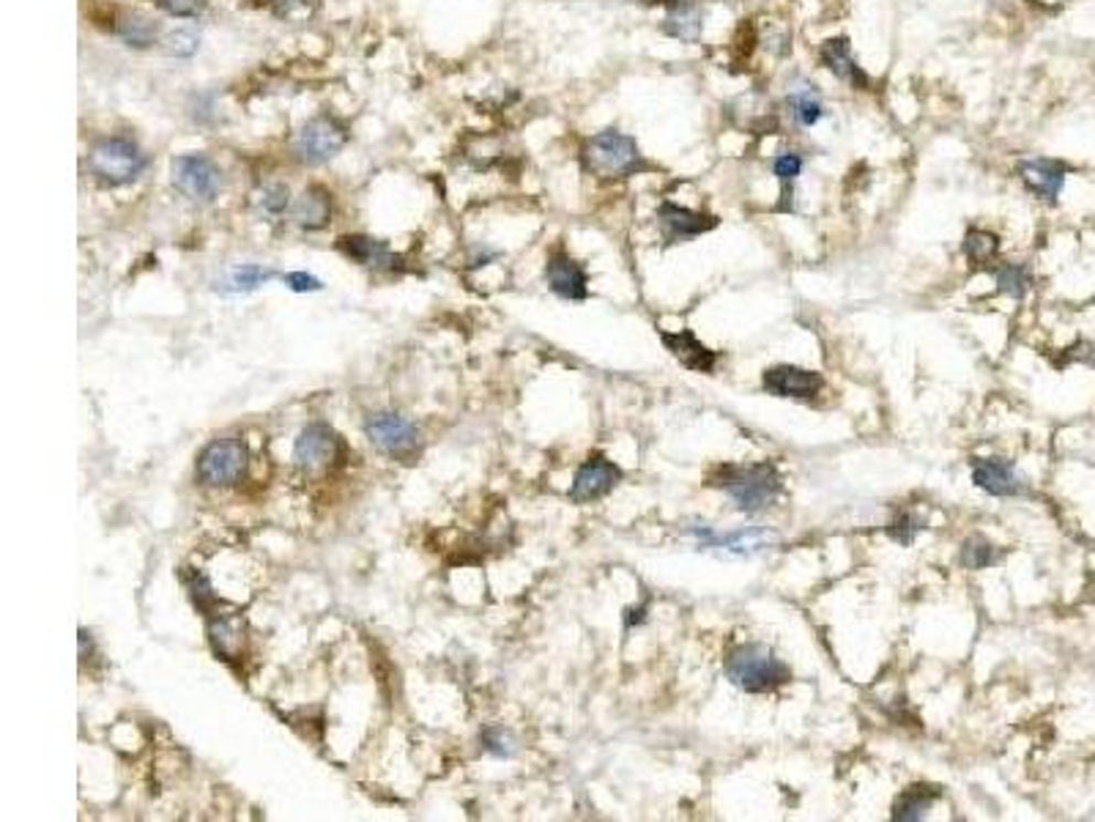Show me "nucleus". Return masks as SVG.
Here are the masks:
<instances>
[{"label":"nucleus","instance_id":"1","mask_svg":"<svg viewBox=\"0 0 1095 822\" xmlns=\"http://www.w3.org/2000/svg\"><path fill=\"white\" fill-rule=\"evenodd\" d=\"M709 485L720 489L734 499L737 508L745 515H756L767 510L781 497L783 480L773 463H745V467H718L709 474Z\"/></svg>","mask_w":1095,"mask_h":822},{"label":"nucleus","instance_id":"2","mask_svg":"<svg viewBox=\"0 0 1095 822\" xmlns=\"http://www.w3.org/2000/svg\"><path fill=\"white\" fill-rule=\"evenodd\" d=\"M723 672L745 694H770L792 680V669L764 644H734L726 650Z\"/></svg>","mask_w":1095,"mask_h":822},{"label":"nucleus","instance_id":"3","mask_svg":"<svg viewBox=\"0 0 1095 822\" xmlns=\"http://www.w3.org/2000/svg\"><path fill=\"white\" fill-rule=\"evenodd\" d=\"M583 168L600 179H625L644 164L635 138L620 132V129H605L589 138L581 149Z\"/></svg>","mask_w":1095,"mask_h":822},{"label":"nucleus","instance_id":"4","mask_svg":"<svg viewBox=\"0 0 1095 822\" xmlns=\"http://www.w3.org/2000/svg\"><path fill=\"white\" fill-rule=\"evenodd\" d=\"M88 168L105 184H129L146 168V154L127 138H105L90 149Z\"/></svg>","mask_w":1095,"mask_h":822},{"label":"nucleus","instance_id":"5","mask_svg":"<svg viewBox=\"0 0 1095 822\" xmlns=\"http://www.w3.org/2000/svg\"><path fill=\"white\" fill-rule=\"evenodd\" d=\"M365 434L378 452L395 458V461H411L422 447V436H419L417 425L391 412L373 414L365 425Z\"/></svg>","mask_w":1095,"mask_h":822},{"label":"nucleus","instance_id":"6","mask_svg":"<svg viewBox=\"0 0 1095 822\" xmlns=\"http://www.w3.org/2000/svg\"><path fill=\"white\" fill-rule=\"evenodd\" d=\"M249 461L247 445L238 439H219L212 441L206 450L197 458V478L208 489H225L234 485L244 474Z\"/></svg>","mask_w":1095,"mask_h":822},{"label":"nucleus","instance_id":"7","mask_svg":"<svg viewBox=\"0 0 1095 822\" xmlns=\"http://www.w3.org/2000/svg\"><path fill=\"white\" fill-rule=\"evenodd\" d=\"M345 143H348V132H345L343 124L329 116H318L299 129L297 140H293V151L302 162L323 164L334 160L345 149Z\"/></svg>","mask_w":1095,"mask_h":822},{"label":"nucleus","instance_id":"8","mask_svg":"<svg viewBox=\"0 0 1095 822\" xmlns=\"http://www.w3.org/2000/svg\"><path fill=\"white\" fill-rule=\"evenodd\" d=\"M173 184L197 203H212L223 190V173L208 157L181 154L173 160Z\"/></svg>","mask_w":1095,"mask_h":822},{"label":"nucleus","instance_id":"9","mask_svg":"<svg viewBox=\"0 0 1095 822\" xmlns=\"http://www.w3.org/2000/svg\"><path fill=\"white\" fill-rule=\"evenodd\" d=\"M657 223H661L663 245H683V242H694L696 236L712 231L718 225V217L663 201L657 206Z\"/></svg>","mask_w":1095,"mask_h":822},{"label":"nucleus","instance_id":"10","mask_svg":"<svg viewBox=\"0 0 1095 822\" xmlns=\"http://www.w3.org/2000/svg\"><path fill=\"white\" fill-rule=\"evenodd\" d=\"M764 393L775 395V398H797V401H814L825 387V378L816 371H805L797 365H775L764 371L762 378Z\"/></svg>","mask_w":1095,"mask_h":822},{"label":"nucleus","instance_id":"11","mask_svg":"<svg viewBox=\"0 0 1095 822\" xmlns=\"http://www.w3.org/2000/svg\"><path fill=\"white\" fill-rule=\"evenodd\" d=\"M334 458H337V436L329 425L313 423L299 434L297 447H293V461L304 474L323 472Z\"/></svg>","mask_w":1095,"mask_h":822},{"label":"nucleus","instance_id":"12","mask_svg":"<svg viewBox=\"0 0 1095 822\" xmlns=\"http://www.w3.org/2000/svg\"><path fill=\"white\" fill-rule=\"evenodd\" d=\"M622 480V469L616 463H611L609 458L603 456H592L589 461H583L578 467L576 480H572L570 499L572 502L583 504V502H594V499H603L605 493H611L620 485Z\"/></svg>","mask_w":1095,"mask_h":822},{"label":"nucleus","instance_id":"13","mask_svg":"<svg viewBox=\"0 0 1095 822\" xmlns=\"http://www.w3.org/2000/svg\"><path fill=\"white\" fill-rule=\"evenodd\" d=\"M1069 164L1063 160H1049V157H1032V160L1019 162V179L1024 181L1027 190L1038 195L1046 203H1058L1060 192H1063L1065 179H1069Z\"/></svg>","mask_w":1095,"mask_h":822},{"label":"nucleus","instance_id":"14","mask_svg":"<svg viewBox=\"0 0 1095 822\" xmlns=\"http://www.w3.org/2000/svg\"><path fill=\"white\" fill-rule=\"evenodd\" d=\"M783 107H786V116L792 118L794 127H816V124L825 118V102H822L819 88L808 81L805 75H794L786 85V99H783Z\"/></svg>","mask_w":1095,"mask_h":822},{"label":"nucleus","instance_id":"15","mask_svg":"<svg viewBox=\"0 0 1095 822\" xmlns=\"http://www.w3.org/2000/svg\"><path fill=\"white\" fill-rule=\"evenodd\" d=\"M661 31L683 44H696L705 31V6L699 0H666Z\"/></svg>","mask_w":1095,"mask_h":822},{"label":"nucleus","instance_id":"16","mask_svg":"<svg viewBox=\"0 0 1095 822\" xmlns=\"http://www.w3.org/2000/svg\"><path fill=\"white\" fill-rule=\"evenodd\" d=\"M973 483L991 497H1021L1027 491L1024 480L1006 458H978L973 463Z\"/></svg>","mask_w":1095,"mask_h":822},{"label":"nucleus","instance_id":"17","mask_svg":"<svg viewBox=\"0 0 1095 822\" xmlns=\"http://www.w3.org/2000/svg\"><path fill=\"white\" fill-rule=\"evenodd\" d=\"M546 280L548 288L561 299H572V302H581V299L589 297V275L578 260H572L570 255L556 253L548 258L546 266Z\"/></svg>","mask_w":1095,"mask_h":822},{"label":"nucleus","instance_id":"18","mask_svg":"<svg viewBox=\"0 0 1095 822\" xmlns=\"http://www.w3.org/2000/svg\"><path fill=\"white\" fill-rule=\"evenodd\" d=\"M819 61L822 66L841 83L852 85V88H868V75L860 70L858 61H855L847 36H833L827 39V42H822Z\"/></svg>","mask_w":1095,"mask_h":822},{"label":"nucleus","instance_id":"19","mask_svg":"<svg viewBox=\"0 0 1095 822\" xmlns=\"http://www.w3.org/2000/svg\"><path fill=\"white\" fill-rule=\"evenodd\" d=\"M661 340L688 371L712 373L718 365V351L707 349L690 329H683V332H663L661 329Z\"/></svg>","mask_w":1095,"mask_h":822},{"label":"nucleus","instance_id":"20","mask_svg":"<svg viewBox=\"0 0 1095 822\" xmlns=\"http://www.w3.org/2000/svg\"><path fill=\"white\" fill-rule=\"evenodd\" d=\"M942 796L940 787L932 784H912L910 790L901 792L893 803V822H917L928 814V809L937 803V798Z\"/></svg>","mask_w":1095,"mask_h":822},{"label":"nucleus","instance_id":"21","mask_svg":"<svg viewBox=\"0 0 1095 822\" xmlns=\"http://www.w3.org/2000/svg\"><path fill=\"white\" fill-rule=\"evenodd\" d=\"M329 212H332L329 192H323L321 186H310L293 206V220H297L299 228L318 231L329 223Z\"/></svg>","mask_w":1095,"mask_h":822},{"label":"nucleus","instance_id":"22","mask_svg":"<svg viewBox=\"0 0 1095 822\" xmlns=\"http://www.w3.org/2000/svg\"><path fill=\"white\" fill-rule=\"evenodd\" d=\"M340 247H343V253L348 255V258H354L356 264H362V266H391L395 264V258H391L387 245H384V242L371 239V236H343V239H340Z\"/></svg>","mask_w":1095,"mask_h":822},{"label":"nucleus","instance_id":"23","mask_svg":"<svg viewBox=\"0 0 1095 822\" xmlns=\"http://www.w3.org/2000/svg\"><path fill=\"white\" fill-rule=\"evenodd\" d=\"M958 563H962L967 570H986L991 568V565L1002 563V548H997L995 543L986 541V537L973 535L962 543Z\"/></svg>","mask_w":1095,"mask_h":822},{"label":"nucleus","instance_id":"24","mask_svg":"<svg viewBox=\"0 0 1095 822\" xmlns=\"http://www.w3.org/2000/svg\"><path fill=\"white\" fill-rule=\"evenodd\" d=\"M803 154L799 151H783L773 160V173L775 179L781 181V212H792V198H794V181L803 173Z\"/></svg>","mask_w":1095,"mask_h":822},{"label":"nucleus","instance_id":"25","mask_svg":"<svg viewBox=\"0 0 1095 822\" xmlns=\"http://www.w3.org/2000/svg\"><path fill=\"white\" fill-rule=\"evenodd\" d=\"M997 253H1000V239H997V234H991V231H984V228H969L967 231V236H964V255H967V260L973 266H989L991 269V260L997 258Z\"/></svg>","mask_w":1095,"mask_h":822},{"label":"nucleus","instance_id":"26","mask_svg":"<svg viewBox=\"0 0 1095 822\" xmlns=\"http://www.w3.org/2000/svg\"><path fill=\"white\" fill-rule=\"evenodd\" d=\"M118 36L129 44V47H149V44L157 42L159 28L149 17L143 14H127L121 22H118Z\"/></svg>","mask_w":1095,"mask_h":822},{"label":"nucleus","instance_id":"27","mask_svg":"<svg viewBox=\"0 0 1095 822\" xmlns=\"http://www.w3.org/2000/svg\"><path fill=\"white\" fill-rule=\"evenodd\" d=\"M995 280H997V291L1006 293V297L1013 299H1024V293L1030 291V271L1021 264H1000L995 266Z\"/></svg>","mask_w":1095,"mask_h":822},{"label":"nucleus","instance_id":"28","mask_svg":"<svg viewBox=\"0 0 1095 822\" xmlns=\"http://www.w3.org/2000/svg\"><path fill=\"white\" fill-rule=\"evenodd\" d=\"M923 530H926V519H923L921 513H915V510H899L884 532H888L890 541H895L899 546H912L915 537L921 535Z\"/></svg>","mask_w":1095,"mask_h":822},{"label":"nucleus","instance_id":"29","mask_svg":"<svg viewBox=\"0 0 1095 822\" xmlns=\"http://www.w3.org/2000/svg\"><path fill=\"white\" fill-rule=\"evenodd\" d=\"M208 637H212L214 650H217V653L225 655V658H230L238 648H241L238 622L230 620V617H219V620H214L212 626H208Z\"/></svg>","mask_w":1095,"mask_h":822},{"label":"nucleus","instance_id":"30","mask_svg":"<svg viewBox=\"0 0 1095 822\" xmlns=\"http://www.w3.org/2000/svg\"><path fill=\"white\" fill-rule=\"evenodd\" d=\"M271 277H275V271L271 269H260V266L247 264V266H238V269L230 271L228 286H230V291H255L258 286L269 282Z\"/></svg>","mask_w":1095,"mask_h":822},{"label":"nucleus","instance_id":"31","mask_svg":"<svg viewBox=\"0 0 1095 822\" xmlns=\"http://www.w3.org/2000/svg\"><path fill=\"white\" fill-rule=\"evenodd\" d=\"M482 746H485V751H491L493 757H513L515 754L513 735L504 733L502 727L485 729V733H482Z\"/></svg>","mask_w":1095,"mask_h":822},{"label":"nucleus","instance_id":"32","mask_svg":"<svg viewBox=\"0 0 1095 822\" xmlns=\"http://www.w3.org/2000/svg\"><path fill=\"white\" fill-rule=\"evenodd\" d=\"M1058 365H1087L1095 371V343L1093 340H1080V343L1063 351V360Z\"/></svg>","mask_w":1095,"mask_h":822},{"label":"nucleus","instance_id":"33","mask_svg":"<svg viewBox=\"0 0 1095 822\" xmlns=\"http://www.w3.org/2000/svg\"><path fill=\"white\" fill-rule=\"evenodd\" d=\"M164 50L175 58H190L197 50V36L192 31H175L164 39Z\"/></svg>","mask_w":1095,"mask_h":822},{"label":"nucleus","instance_id":"34","mask_svg":"<svg viewBox=\"0 0 1095 822\" xmlns=\"http://www.w3.org/2000/svg\"><path fill=\"white\" fill-rule=\"evenodd\" d=\"M154 3L170 17H197L206 9V0H154Z\"/></svg>","mask_w":1095,"mask_h":822},{"label":"nucleus","instance_id":"35","mask_svg":"<svg viewBox=\"0 0 1095 822\" xmlns=\"http://www.w3.org/2000/svg\"><path fill=\"white\" fill-rule=\"evenodd\" d=\"M260 206H264L266 214H282L288 209V186L282 184H271L266 186L264 195H260Z\"/></svg>","mask_w":1095,"mask_h":822},{"label":"nucleus","instance_id":"36","mask_svg":"<svg viewBox=\"0 0 1095 822\" xmlns=\"http://www.w3.org/2000/svg\"><path fill=\"white\" fill-rule=\"evenodd\" d=\"M286 286H291L293 291H299V293H304V291H321V280L313 275H308V271H291V275H286Z\"/></svg>","mask_w":1095,"mask_h":822},{"label":"nucleus","instance_id":"37","mask_svg":"<svg viewBox=\"0 0 1095 822\" xmlns=\"http://www.w3.org/2000/svg\"><path fill=\"white\" fill-rule=\"evenodd\" d=\"M280 17H293L299 9H308L310 0H269Z\"/></svg>","mask_w":1095,"mask_h":822}]
</instances>
